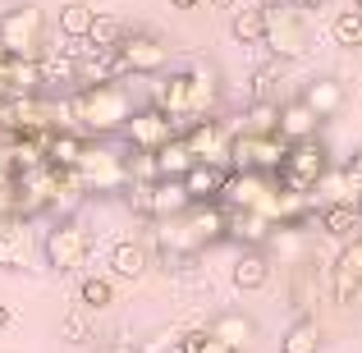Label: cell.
Instances as JSON below:
<instances>
[{"mask_svg": "<svg viewBox=\"0 0 362 353\" xmlns=\"http://www.w3.org/2000/svg\"><path fill=\"white\" fill-rule=\"evenodd\" d=\"M344 170H349V175H354V179H358V184H362V147H358V151H354V156H349V161H344Z\"/></svg>", "mask_w": 362, "mask_h": 353, "instance_id": "ab89813d", "label": "cell"}, {"mask_svg": "<svg viewBox=\"0 0 362 353\" xmlns=\"http://www.w3.org/2000/svg\"><path fill=\"white\" fill-rule=\"evenodd\" d=\"M0 129L5 133H51V106L42 101V92L33 97H9L0 106Z\"/></svg>", "mask_w": 362, "mask_h": 353, "instance_id": "5bb4252c", "label": "cell"}, {"mask_svg": "<svg viewBox=\"0 0 362 353\" xmlns=\"http://www.w3.org/2000/svg\"><path fill=\"white\" fill-rule=\"evenodd\" d=\"M312 225H317L326 238H335V243H354V238H362L358 202H321V212L312 216Z\"/></svg>", "mask_w": 362, "mask_h": 353, "instance_id": "ac0fdd59", "label": "cell"}, {"mask_svg": "<svg viewBox=\"0 0 362 353\" xmlns=\"http://www.w3.org/2000/svg\"><path fill=\"white\" fill-rule=\"evenodd\" d=\"M9 321H14V312H9V308H5V303H0V330H5V326H9Z\"/></svg>", "mask_w": 362, "mask_h": 353, "instance_id": "60d3db41", "label": "cell"}, {"mask_svg": "<svg viewBox=\"0 0 362 353\" xmlns=\"http://www.w3.org/2000/svg\"><path fill=\"white\" fill-rule=\"evenodd\" d=\"M83 147H88V133H78V129H51L46 133V161L55 170H74Z\"/></svg>", "mask_w": 362, "mask_h": 353, "instance_id": "cb8c5ba5", "label": "cell"}, {"mask_svg": "<svg viewBox=\"0 0 362 353\" xmlns=\"http://www.w3.org/2000/svg\"><path fill=\"white\" fill-rule=\"evenodd\" d=\"M308 18H303V5L298 0H271L266 5V37L262 46L275 55V60H303L308 55Z\"/></svg>", "mask_w": 362, "mask_h": 353, "instance_id": "3957f363", "label": "cell"}, {"mask_svg": "<svg viewBox=\"0 0 362 353\" xmlns=\"http://www.w3.org/2000/svg\"><path fill=\"white\" fill-rule=\"evenodd\" d=\"M312 193H317L321 202H358V197H362V184L349 175L344 166H330L326 175L317 179V188H312Z\"/></svg>", "mask_w": 362, "mask_h": 353, "instance_id": "83f0119b", "label": "cell"}, {"mask_svg": "<svg viewBox=\"0 0 362 353\" xmlns=\"http://www.w3.org/2000/svg\"><path fill=\"white\" fill-rule=\"evenodd\" d=\"M271 230H275L271 212H262V207H230V230H225V238H234L243 248H262L271 238Z\"/></svg>", "mask_w": 362, "mask_h": 353, "instance_id": "d6986e66", "label": "cell"}, {"mask_svg": "<svg viewBox=\"0 0 362 353\" xmlns=\"http://www.w3.org/2000/svg\"><path fill=\"white\" fill-rule=\"evenodd\" d=\"M88 312L92 308H69V312H64V321H60V335L64 340H69V345H83V340H92V321H88Z\"/></svg>", "mask_w": 362, "mask_h": 353, "instance_id": "8d00e7d4", "label": "cell"}, {"mask_svg": "<svg viewBox=\"0 0 362 353\" xmlns=\"http://www.w3.org/2000/svg\"><path fill=\"white\" fill-rule=\"evenodd\" d=\"M330 37H335V46H362V9H344V14H335V23H330Z\"/></svg>", "mask_w": 362, "mask_h": 353, "instance_id": "e575fe53", "label": "cell"}, {"mask_svg": "<svg viewBox=\"0 0 362 353\" xmlns=\"http://www.w3.org/2000/svg\"><path fill=\"white\" fill-rule=\"evenodd\" d=\"M193 207V197H188L184 179H156L151 184V221H165V216H179Z\"/></svg>", "mask_w": 362, "mask_h": 353, "instance_id": "484cf974", "label": "cell"}, {"mask_svg": "<svg viewBox=\"0 0 362 353\" xmlns=\"http://www.w3.org/2000/svg\"><path fill=\"white\" fill-rule=\"evenodd\" d=\"M0 88H5V97H33V92H46L42 60H28V55L0 51Z\"/></svg>", "mask_w": 362, "mask_h": 353, "instance_id": "2e32d148", "label": "cell"}, {"mask_svg": "<svg viewBox=\"0 0 362 353\" xmlns=\"http://www.w3.org/2000/svg\"><path fill=\"white\" fill-rule=\"evenodd\" d=\"M326 170H330V151L321 147L317 138H303V142H289V156H284V166L275 170V179H280L284 188H303V193H312Z\"/></svg>", "mask_w": 362, "mask_h": 353, "instance_id": "52a82bcc", "label": "cell"}, {"mask_svg": "<svg viewBox=\"0 0 362 353\" xmlns=\"http://www.w3.org/2000/svg\"><path fill=\"white\" fill-rule=\"evenodd\" d=\"M243 129L252 133H280V106L271 97H252V106L243 110Z\"/></svg>", "mask_w": 362, "mask_h": 353, "instance_id": "836d02e7", "label": "cell"}, {"mask_svg": "<svg viewBox=\"0 0 362 353\" xmlns=\"http://www.w3.org/2000/svg\"><path fill=\"white\" fill-rule=\"evenodd\" d=\"M303 101H308L321 120H330L339 106H344V88H339L335 79H312L308 88H303Z\"/></svg>", "mask_w": 362, "mask_h": 353, "instance_id": "4dcf8cb0", "label": "cell"}, {"mask_svg": "<svg viewBox=\"0 0 362 353\" xmlns=\"http://www.w3.org/2000/svg\"><path fill=\"white\" fill-rule=\"evenodd\" d=\"M78 179H83V188L88 193H124L129 188V156L124 151H110L101 138H92L88 147H83V156H78Z\"/></svg>", "mask_w": 362, "mask_h": 353, "instance_id": "5b68a950", "label": "cell"}, {"mask_svg": "<svg viewBox=\"0 0 362 353\" xmlns=\"http://www.w3.org/2000/svg\"><path fill=\"white\" fill-rule=\"evenodd\" d=\"M92 18H97V9L83 5V0H69V5L60 9V33L69 37V42H83V37L92 33Z\"/></svg>", "mask_w": 362, "mask_h": 353, "instance_id": "d6a6232c", "label": "cell"}, {"mask_svg": "<svg viewBox=\"0 0 362 353\" xmlns=\"http://www.w3.org/2000/svg\"><path fill=\"white\" fill-rule=\"evenodd\" d=\"M151 101H156V106L175 120L179 133H188L197 124V115H193V69H170V74H160L156 97H151Z\"/></svg>", "mask_w": 362, "mask_h": 353, "instance_id": "8fae6325", "label": "cell"}, {"mask_svg": "<svg viewBox=\"0 0 362 353\" xmlns=\"http://www.w3.org/2000/svg\"><path fill=\"white\" fill-rule=\"evenodd\" d=\"M271 253L266 248H243L239 253V262H234V271H230V280H234V289H243V294H257V289H266V280H271Z\"/></svg>", "mask_w": 362, "mask_h": 353, "instance_id": "7402d4cb", "label": "cell"}, {"mask_svg": "<svg viewBox=\"0 0 362 353\" xmlns=\"http://www.w3.org/2000/svg\"><path fill=\"white\" fill-rule=\"evenodd\" d=\"M188 138V147H193V156L197 161H216V166H234L230 161V142H234V133L225 129L216 115H206V120H197L193 129L184 133Z\"/></svg>", "mask_w": 362, "mask_h": 353, "instance_id": "9a60e30c", "label": "cell"}, {"mask_svg": "<svg viewBox=\"0 0 362 353\" xmlns=\"http://www.w3.org/2000/svg\"><path fill=\"white\" fill-rule=\"evenodd\" d=\"M280 353H321L317 312H298V317L289 321V330H284V340H280Z\"/></svg>", "mask_w": 362, "mask_h": 353, "instance_id": "d4e9b609", "label": "cell"}, {"mask_svg": "<svg viewBox=\"0 0 362 353\" xmlns=\"http://www.w3.org/2000/svg\"><path fill=\"white\" fill-rule=\"evenodd\" d=\"M330 303L335 308H358L362 303V238L339 243L330 262Z\"/></svg>", "mask_w": 362, "mask_h": 353, "instance_id": "30bf717a", "label": "cell"}, {"mask_svg": "<svg viewBox=\"0 0 362 353\" xmlns=\"http://www.w3.org/2000/svg\"><path fill=\"white\" fill-rule=\"evenodd\" d=\"M354 5H358V9H362V0H354Z\"/></svg>", "mask_w": 362, "mask_h": 353, "instance_id": "f6af8a7d", "label": "cell"}, {"mask_svg": "<svg viewBox=\"0 0 362 353\" xmlns=\"http://www.w3.org/2000/svg\"><path fill=\"white\" fill-rule=\"evenodd\" d=\"M92 46H101V51H115V46L124 42V23L115 14H97L92 18V33H88Z\"/></svg>", "mask_w": 362, "mask_h": 353, "instance_id": "d590c367", "label": "cell"}, {"mask_svg": "<svg viewBox=\"0 0 362 353\" xmlns=\"http://www.w3.org/2000/svg\"><path fill=\"white\" fill-rule=\"evenodd\" d=\"M156 166H160V179H184L188 170L197 166V156H193V147H188L184 133H175L170 142L156 147Z\"/></svg>", "mask_w": 362, "mask_h": 353, "instance_id": "4316f807", "label": "cell"}, {"mask_svg": "<svg viewBox=\"0 0 362 353\" xmlns=\"http://www.w3.org/2000/svg\"><path fill=\"white\" fill-rule=\"evenodd\" d=\"M284 156H289V142L280 138V133H252V129H239L230 142V161L234 170L252 166V170H266V175H275V170L284 166Z\"/></svg>", "mask_w": 362, "mask_h": 353, "instance_id": "ba28073f", "label": "cell"}, {"mask_svg": "<svg viewBox=\"0 0 362 353\" xmlns=\"http://www.w3.org/2000/svg\"><path fill=\"white\" fill-rule=\"evenodd\" d=\"M211 335H221L225 345H234V349H247L257 340V321L247 317V312H221V317L211 321Z\"/></svg>", "mask_w": 362, "mask_h": 353, "instance_id": "f1b7e54d", "label": "cell"}, {"mask_svg": "<svg viewBox=\"0 0 362 353\" xmlns=\"http://www.w3.org/2000/svg\"><path fill=\"white\" fill-rule=\"evenodd\" d=\"M78 303L92 312H106L115 303V275H83L78 280Z\"/></svg>", "mask_w": 362, "mask_h": 353, "instance_id": "1f68e13d", "label": "cell"}, {"mask_svg": "<svg viewBox=\"0 0 362 353\" xmlns=\"http://www.w3.org/2000/svg\"><path fill=\"white\" fill-rule=\"evenodd\" d=\"M298 5H303V9H326L330 0H298Z\"/></svg>", "mask_w": 362, "mask_h": 353, "instance_id": "7bdbcfd3", "label": "cell"}, {"mask_svg": "<svg viewBox=\"0 0 362 353\" xmlns=\"http://www.w3.org/2000/svg\"><path fill=\"white\" fill-rule=\"evenodd\" d=\"M230 37H234L239 46H262V37H266V5H243V9H234Z\"/></svg>", "mask_w": 362, "mask_h": 353, "instance_id": "f546056e", "label": "cell"}, {"mask_svg": "<svg viewBox=\"0 0 362 353\" xmlns=\"http://www.w3.org/2000/svg\"><path fill=\"white\" fill-rule=\"evenodd\" d=\"M0 51H14V55H28V60H42L51 46H46V14L42 5L23 0V5L5 9L0 14Z\"/></svg>", "mask_w": 362, "mask_h": 353, "instance_id": "277c9868", "label": "cell"}, {"mask_svg": "<svg viewBox=\"0 0 362 353\" xmlns=\"http://www.w3.org/2000/svg\"><path fill=\"white\" fill-rule=\"evenodd\" d=\"M106 266H110L115 280H142L147 266H151V248L142 243V238H119V243H110Z\"/></svg>", "mask_w": 362, "mask_h": 353, "instance_id": "ffe728a7", "label": "cell"}, {"mask_svg": "<svg viewBox=\"0 0 362 353\" xmlns=\"http://www.w3.org/2000/svg\"><path fill=\"white\" fill-rule=\"evenodd\" d=\"M115 64H119V79H151V74H165L170 51L151 33H124V42L115 46Z\"/></svg>", "mask_w": 362, "mask_h": 353, "instance_id": "8992f818", "label": "cell"}, {"mask_svg": "<svg viewBox=\"0 0 362 353\" xmlns=\"http://www.w3.org/2000/svg\"><path fill=\"white\" fill-rule=\"evenodd\" d=\"M275 188H280V184H271V175H266V170L243 166V170H230L221 202L225 207H262V212H266V202H271Z\"/></svg>", "mask_w": 362, "mask_h": 353, "instance_id": "4fadbf2b", "label": "cell"}, {"mask_svg": "<svg viewBox=\"0 0 362 353\" xmlns=\"http://www.w3.org/2000/svg\"><path fill=\"white\" fill-rule=\"evenodd\" d=\"M5 101H9V97H5V88H0V106H5Z\"/></svg>", "mask_w": 362, "mask_h": 353, "instance_id": "ee69618b", "label": "cell"}, {"mask_svg": "<svg viewBox=\"0 0 362 353\" xmlns=\"http://www.w3.org/2000/svg\"><path fill=\"white\" fill-rule=\"evenodd\" d=\"M42 257L60 275H83V266L92 262V230L78 216H60L42 238Z\"/></svg>", "mask_w": 362, "mask_h": 353, "instance_id": "7a4b0ae2", "label": "cell"}, {"mask_svg": "<svg viewBox=\"0 0 362 353\" xmlns=\"http://www.w3.org/2000/svg\"><path fill=\"white\" fill-rule=\"evenodd\" d=\"M230 170H234V166L197 161V166L184 175V188H188V197H193V202H221V193H225V179H230Z\"/></svg>", "mask_w": 362, "mask_h": 353, "instance_id": "44dd1931", "label": "cell"}, {"mask_svg": "<svg viewBox=\"0 0 362 353\" xmlns=\"http://www.w3.org/2000/svg\"><path fill=\"white\" fill-rule=\"evenodd\" d=\"M358 212H362V197H358Z\"/></svg>", "mask_w": 362, "mask_h": 353, "instance_id": "bcb514c9", "label": "cell"}, {"mask_svg": "<svg viewBox=\"0 0 362 353\" xmlns=\"http://www.w3.org/2000/svg\"><path fill=\"white\" fill-rule=\"evenodd\" d=\"M119 197H124V207H129L138 221H151V184H129Z\"/></svg>", "mask_w": 362, "mask_h": 353, "instance_id": "74e56055", "label": "cell"}, {"mask_svg": "<svg viewBox=\"0 0 362 353\" xmlns=\"http://www.w3.org/2000/svg\"><path fill=\"white\" fill-rule=\"evenodd\" d=\"M37 234L33 221L18 212L0 216V271H37Z\"/></svg>", "mask_w": 362, "mask_h": 353, "instance_id": "9c48e42d", "label": "cell"}, {"mask_svg": "<svg viewBox=\"0 0 362 353\" xmlns=\"http://www.w3.org/2000/svg\"><path fill=\"white\" fill-rule=\"evenodd\" d=\"M42 83L51 92L83 88V42L78 46H64V51H46L42 55Z\"/></svg>", "mask_w": 362, "mask_h": 353, "instance_id": "e0dca14e", "label": "cell"}, {"mask_svg": "<svg viewBox=\"0 0 362 353\" xmlns=\"http://www.w3.org/2000/svg\"><path fill=\"white\" fill-rule=\"evenodd\" d=\"M317 129H321V115H317V110H312L303 97H293V101H284V106H280V138H284V142L317 138Z\"/></svg>", "mask_w": 362, "mask_h": 353, "instance_id": "603a6c76", "label": "cell"}, {"mask_svg": "<svg viewBox=\"0 0 362 353\" xmlns=\"http://www.w3.org/2000/svg\"><path fill=\"white\" fill-rule=\"evenodd\" d=\"M170 5H175V9H197L202 0H170Z\"/></svg>", "mask_w": 362, "mask_h": 353, "instance_id": "b9f144b4", "label": "cell"}, {"mask_svg": "<svg viewBox=\"0 0 362 353\" xmlns=\"http://www.w3.org/2000/svg\"><path fill=\"white\" fill-rule=\"evenodd\" d=\"M175 133H179L175 120H170L156 101H151V106H142V110H133L129 124H124V142H129V147H147V151H156L160 142H170Z\"/></svg>", "mask_w": 362, "mask_h": 353, "instance_id": "7c38bea8", "label": "cell"}, {"mask_svg": "<svg viewBox=\"0 0 362 353\" xmlns=\"http://www.w3.org/2000/svg\"><path fill=\"white\" fill-rule=\"evenodd\" d=\"M60 115L69 120V129L88 133V138H110V133H124V124L133 115V97L124 83H83L64 97Z\"/></svg>", "mask_w": 362, "mask_h": 353, "instance_id": "6da1fadb", "label": "cell"}, {"mask_svg": "<svg viewBox=\"0 0 362 353\" xmlns=\"http://www.w3.org/2000/svg\"><path fill=\"white\" fill-rule=\"evenodd\" d=\"M197 353H239V349L225 345L221 335H211V326H206V340H202V349H197Z\"/></svg>", "mask_w": 362, "mask_h": 353, "instance_id": "f35d334b", "label": "cell"}]
</instances>
